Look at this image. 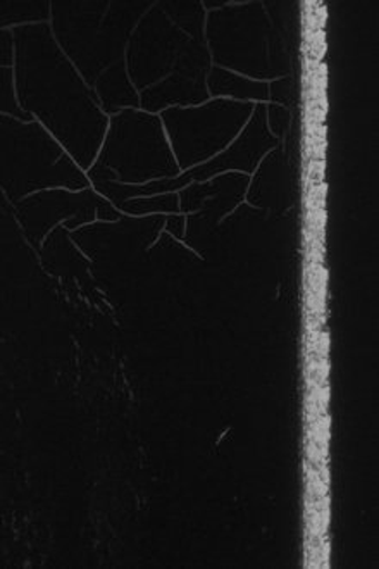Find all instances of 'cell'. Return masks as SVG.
Listing matches in <instances>:
<instances>
[{
  "label": "cell",
  "mask_w": 379,
  "mask_h": 569,
  "mask_svg": "<svg viewBox=\"0 0 379 569\" xmlns=\"http://www.w3.org/2000/svg\"><path fill=\"white\" fill-rule=\"evenodd\" d=\"M12 36H14V33H11V31H2V64H4V66L11 64V59H12V50H11Z\"/></svg>",
  "instance_id": "obj_13"
},
{
  "label": "cell",
  "mask_w": 379,
  "mask_h": 569,
  "mask_svg": "<svg viewBox=\"0 0 379 569\" xmlns=\"http://www.w3.org/2000/svg\"><path fill=\"white\" fill-rule=\"evenodd\" d=\"M128 70L140 92L169 77L206 81L211 56L199 2H159L131 37Z\"/></svg>",
  "instance_id": "obj_2"
},
{
  "label": "cell",
  "mask_w": 379,
  "mask_h": 569,
  "mask_svg": "<svg viewBox=\"0 0 379 569\" xmlns=\"http://www.w3.org/2000/svg\"><path fill=\"white\" fill-rule=\"evenodd\" d=\"M253 106L230 99L212 100L197 108H171L162 112L172 154L180 168H196L227 149L246 127Z\"/></svg>",
  "instance_id": "obj_6"
},
{
  "label": "cell",
  "mask_w": 379,
  "mask_h": 569,
  "mask_svg": "<svg viewBox=\"0 0 379 569\" xmlns=\"http://www.w3.org/2000/svg\"><path fill=\"white\" fill-rule=\"evenodd\" d=\"M2 111L6 114H11V118H16V120L28 121L33 120V116L28 114L27 111H23L21 106H18L14 99V90H12V71L4 68L2 70Z\"/></svg>",
  "instance_id": "obj_10"
},
{
  "label": "cell",
  "mask_w": 379,
  "mask_h": 569,
  "mask_svg": "<svg viewBox=\"0 0 379 569\" xmlns=\"http://www.w3.org/2000/svg\"><path fill=\"white\" fill-rule=\"evenodd\" d=\"M97 96H99L100 106L108 114H118L121 108L127 106L140 104L134 87L128 80L127 64L124 61L111 66L106 73L100 74L99 80L96 81Z\"/></svg>",
  "instance_id": "obj_8"
},
{
  "label": "cell",
  "mask_w": 379,
  "mask_h": 569,
  "mask_svg": "<svg viewBox=\"0 0 379 569\" xmlns=\"http://www.w3.org/2000/svg\"><path fill=\"white\" fill-rule=\"evenodd\" d=\"M212 58L252 78L283 77L288 71L283 37L261 4L235 6L215 11L207 20Z\"/></svg>",
  "instance_id": "obj_3"
},
{
  "label": "cell",
  "mask_w": 379,
  "mask_h": 569,
  "mask_svg": "<svg viewBox=\"0 0 379 569\" xmlns=\"http://www.w3.org/2000/svg\"><path fill=\"white\" fill-rule=\"evenodd\" d=\"M209 90L212 96H228L240 100H259L265 102L269 99V86L265 81H253L222 68H212L207 77Z\"/></svg>",
  "instance_id": "obj_9"
},
{
  "label": "cell",
  "mask_w": 379,
  "mask_h": 569,
  "mask_svg": "<svg viewBox=\"0 0 379 569\" xmlns=\"http://www.w3.org/2000/svg\"><path fill=\"white\" fill-rule=\"evenodd\" d=\"M293 81H291L290 77L280 78V80L272 81L271 86H269V99L272 102H280L283 106L293 104Z\"/></svg>",
  "instance_id": "obj_12"
},
{
  "label": "cell",
  "mask_w": 379,
  "mask_h": 569,
  "mask_svg": "<svg viewBox=\"0 0 379 569\" xmlns=\"http://www.w3.org/2000/svg\"><path fill=\"white\" fill-rule=\"evenodd\" d=\"M14 39L16 87L21 108L37 116L90 170L108 128L96 93L84 86L56 46L49 24L16 28Z\"/></svg>",
  "instance_id": "obj_1"
},
{
  "label": "cell",
  "mask_w": 379,
  "mask_h": 569,
  "mask_svg": "<svg viewBox=\"0 0 379 569\" xmlns=\"http://www.w3.org/2000/svg\"><path fill=\"white\" fill-rule=\"evenodd\" d=\"M268 111V128L275 137H283L291 124V114L283 106H269L266 108Z\"/></svg>",
  "instance_id": "obj_11"
},
{
  "label": "cell",
  "mask_w": 379,
  "mask_h": 569,
  "mask_svg": "<svg viewBox=\"0 0 379 569\" xmlns=\"http://www.w3.org/2000/svg\"><path fill=\"white\" fill-rule=\"evenodd\" d=\"M108 8L106 2H74L52 9L59 43L92 87L111 66L124 61V43L140 12Z\"/></svg>",
  "instance_id": "obj_5"
},
{
  "label": "cell",
  "mask_w": 379,
  "mask_h": 569,
  "mask_svg": "<svg viewBox=\"0 0 379 569\" xmlns=\"http://www.w3.org/2000/svg\"><path fill=\"white\" fill-rule=\"evenodd\" d=\"M252 114L246 130L240 131V136L225 152L216 156L211 161L196 166V168L188 170L187 173L180 174V177L172 178L174 192H181L190 183L207 181L219 177V174L230 173L231 170L252 173L257 164L261 162L262 156L278 147V139L271 136L268 128V111H266L265 106L253 108Z\"/></svg>",
  "instance_id": "obj_7"
},
{
  "label": "cell",
  "mask_w": 379,
  "mask_h": 569,
  "mask_svg": "<svg viewBox=\"0 0 379 569\" xmlns=\"http://www.w3.org/2000/svg\"><path fill=\"white\" fill-rule=\"evenodd\" d=\"M89 171H102L106 181L123 186H146L169 174L180 177L161 120L137 109H124L112 118L102 152Z\"/></svg>",
  "instance_id": "obj_4"
}]
</instances>
